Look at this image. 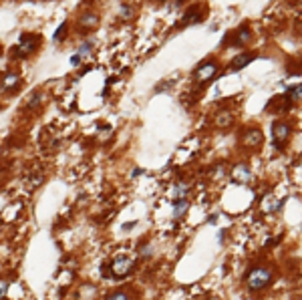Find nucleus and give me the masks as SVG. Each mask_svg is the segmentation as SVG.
Returning a JSON list of instances; mask_svg holds the SVG:
<instances>
[{
    "label": "nucleus",
    "mask_w": 302,
    "mask_h": 300,
    "mask_svg": "<svg viewBox=\"0 0 302 300\" xmlns=\"http://www.w3.org/2000/svg\"><path fill=\"white\" fill-rule=\"evenodd\" d=\"M188 210H190V202H188V199H177V202H173V208H172V218L175 222L181 220L183 215L188 214Z\"/></svg>",
    "instance_id": "11"
},
{
    "label": "nucleus",
    "mask_w": 302,
    "mask_h": 300,
    "mask_svg": "<svg viewBox=\"0 0 302 300\" xmlns=\"http://www.w3.org/2000/svg\"><path fill=\"white\" fill-rule=\"evenodd\" d=\"M252 61H254V55L252 53H240L236 59L232 61V71H242L246 64H250Z\"/></svg>",
    "instance_id": "12"
},
{
    "label": "nucleus",
    "mask_w": 302,
    "mask_h": 300,
    "mask_svg": "<svg viewBox=\"0 0 302 300\" xmlns=\"http://www.w3.org/2000/svg\"><path fill=\"white\" fill-rule=\"evenodd\" d=\"M264 143V133L258 127H248L242 133V145L248 149H258Z\"/></svg>",
    "instance_id": "5"
},
{
    "label": "nucleus",
    "mask_w": 302,
    "mask_h": 300,
    "mask_svg": "<svg viewBox=\"0 0 302 300\" xmlns=\"http://www.w3.org/2000/svg\"><path fill=\"white\" fill-rule=\"evenodd\" d=\"M133 14V8L129 4H121V19H131Z\"/></svg>",
    "instance_id": "24"
},
{
    "label": "nucleus",
    "mask_w": 302,
    "mask_h": 300,
    "mask_svg": "<svg viewBox=\"0 0 302 300\" xmlns=\"http://www.w3.org/2000/svg\"><path fill=\"white\" fill-rule=\"evenodd\" d=\"M91 51H93V41H87V43H83L81 46H79V57L81 59H85V57H89L91 55Z\"/></svg>",
    "instance_id": "18"
},
{
    "label": "nucleus",
    "mask_w": 302,
    "mask_h": 300,
    "mask_svg": "<svg viewBox=\"0 0 302 300\" xmlns=\"http://www.w3.org/2000/svg\"><path fill=\"white\" fill-rule=\"evenodd\" d=\"M230 37H234V41H232L234 46H242V44H248L252 41V30H250V26L244 24L242 28L230 32Z\"/></svg>",
    "instance_id": "8"
},
{
    "label": "nucleus",
    "mask_w": 302,
    "mask_h": 300,
    "mask_svg": "<svg viewBox=\"0 0 302 300\" xmlns=\"http://www.w3.org/2000/svg\"><path fill=\"white\" fill-rule=\"evenodd\" d=\"M107 300H129V294H127V292H123V290H117V292L109 294V298H107Z\"/></svg>",
    "instance_id": "21"
},
{
    "label": "nucleus",
    "mask_w": 302,
    "mask_h": 300,
    "mask_svg": "<svg viewBox=\"0 0 302 300\" xmlns=\"http://www.w3.org/2000/svg\"><path fill=\"white\" fill-rule=\"evenodd\" d=\"M43 99H44V97H43V93H41V91H35V93H32V99L28 101V105H26V107H28V109H35V107H39Z\"/></svg>",
    "instance_id": "19"
},
{
    "label": "nucleus",
    "mask_w": 302,
    "mask_h": 300,
    "mask_svg": "<svg viewBox=\"0 0 302 300\" xmlns=\"http://www.w3.org/2000/svg\"><path fill=\"white\" fill-rule=\"evenodd\" d=\"M133 226H135V222H127V224H125V226H123V228H125V230H131V228H133Z\"/></svg>",
    "instance_id": "28"
},
{
    "label": "nucleus",
    "mask_w": 302,
    "mask_h": 300,
    "mask_svg": "<svg viewBox=\"0 0 302 300\" xmlns=\"http://www.w3.org/2000/svg\"><path fill=\"white\" fill-rule=\"evenodd\" d=\"M272 280H274V270L266 264H258L246 274V286L250 292H262L272 284Z\"/></svg>",
    "instance_id": "1"
},
{
    "label": "nucleus",
    "mask_w": 302,
    "mask_h": 300,
    "mask_svg": "<svg viewBox=\"0 0 302 300\" xmlns=\"http://www.w3.org/2000/svg\"><path fill=\"white\" fill-rule=\"evenodd\" d=\"M79 22L85 26V28H93V26H97V22H99V16L93 14V12H85V14L79 16Z\"/></svg>",
    "instance_id": "14"
},
{
    "label": "nucleus",
    "mask_w": 302,
    "mask_h": 300,
    "mask_svg": "<svg viewBox=\"0 0 302 300\" xmlns=\"http://www.w3.org/2000/svg\"><path fill=\"white\" fill-rule=\"evenodd\" d=\"M14 87H19V75L16 73H6V75L0 77V89L10 91Z\"/></svg>",
    "instance_id": "13"
},
{
    "label": "nucleus",
    "mask_w": 302,
    "mask_h": 300,
    "mask_svg": "<svg viewBox=\"0 0 302 300\" xmlns=\"http://www.w3.org/2000/svg\"><path fill=\"white\" fill-rule=\"evenodd\" d=\"M224 175H226V168H224V163H217V165H214V170H212V179L220 181V179H224Z\"/></svg>",
    "instance_id": "16"
},
{
    "label": "nucleus",
    "mask_w": 302,
    "mask_h": 300,
    "mask_svg": "<svg viewBox=\"0 0 302 300\" xmlns=\"http://www.w3.org/2000/svg\"><path fill=\"white\" fill-rule=\"evenodd\" d=\"M81 61H83V59H81L79 55H73V57H71V64H73V66H79V64H81Z\"/></svg>",
    "instance_id": "26"
},
{
    "label": "nucleus",
    "mask_w": 302,
    "mask_h": 300,
    "mask_svg": "<svg viewBox=\"0 0 302 300\" xmlns=\"http://www.w3.org/2000/svg\"><path fill=\"white\" fill-rule=\"evenodd\" d=\"M139 254H141V258H149L151 254H153V248H151L149 244H143V246L139 248Z\"/></svg>",
    "instance_id": "22"
},
{
    "label": "nucleus",
    "mask_w": 302,
    "mask_h": 300,
    "mask_svg": "<svg viewBox=\"0 0 302 300\" xmlns=\"http://www.w3.org/2000/svg\"><path fill=\"white\" fill-rule=\"evenodd\" d=\"M206 222H208L210 226H214V224L217 222V214H210V215H208V218H206Z\"/></svg>",
    "instance_id": "25"
},
{
    "label": "nucleus",
    "mask_w": 302,
    "mask_h": 300,
    "mask_svg": "<svg viewBox=\"0 0 302 300\" xmlns=\"http://www.w3.org/2000/svg\"><path fill=\"white\" fill-rule=\"evenodd\" d=\"M252 179H254V175H252V170L248 168L246 163L234 165V170H232V181L240 183V186H248Z\"/></svg>",
    "instance_id": "7"
},
{
    "label": "nucleus",
    "mask_w": 302,
    "mask_h": 300,
    "mask_svg": "<svg viewBox=\"0 0 302 300\" xmlns=\"http://www.w3.org/2000/svg\"><path fill=\"white\" fill-rule=\"evenodd\" d=\"M216 123L220 125V127H230V125H232V113H230V111H217Z\"/></svg>",
    "instance_id": "15"
},
{
    "label": "nucleus",
    "mask_w": 302,
    "mask_h": 300,
    "mask_svg": "<svg viewBox=\"0 0 302 300\" xmlns=\"http://www.w3.org/2000/svg\"><path fill=\"white\" fill-rule=\"evenodd\" d=\"M204 21V14H201V8L199 6H192L186 14H183V21H181V24H197V22H201Z\"/></svg>",
    "instance_id": "10"
},
{
    "label": "nucleus",
    "mask_w": 302,
    "mask_h": 300,
    "mask_svg": "<svg viewBox=\"0 0 302 300\" xmlns=\"http://www.w3.org/2000/svg\"><path fill=\"white\" fill-rule=\"evenodd\" d=\"M133 268H135V258H131L127 254H119L111 260V274L117 276V278L129 276Z\"/></svg>",
    "instance_id": "2"
},
{
    "label": "nucleus",
    "mask_w": 302,
    "mask_h": 300,
    "mask_svg": "<svg viewBox=\"0 0 302 300\" xmlns=\"http://www.w3.org/2000/svg\"><path fill=\"white\" fill-rule=\"evenodd\" d=\"M288 99H290V101H300V99H302V83L288 89Z\"/></svg>",
    "instance_id": "17"
},
{
    "label": "nucleus",
    "mask_w": 302,
    "mask_h": 300,
    "mask_svg": "<svg viewBox=\"0 0 302 300\" xmlns=\"http://www.w3.org/2000/svg\"><path fill=\"white\" fill-rule=\"evenodd\" d=\"M188 193H190V186L186 181H175L172 190H170V195L173 197V202H177V199H188Z\"/></svg>",
    "instance_id": "9"
},
{
    "label": "nucleus",
    "mask_w": 302,
    "mask_h": 300,
    "mask_svg": "<svg viewBox=\"0 0 302 300\" xmlns=\"http://www.w3.org/2000/svg\"><path fill=\"white\" fill-rule=\"evenodd\" d=\"M224 238H226V230H222L220 234H217V242H220V244H224Z\"/></svg>",
    "instance_id": "27"
},
{
    "label": "nucleus",
    "mask_w": 302,
    "mask_h": 300,
    "mask_svg": "<svg viewBox=\"0 0 302 300\" xmlns=\"http://www.w3.org/2000/svg\"><path fill=\"white\" fill-rule=\"evenodd\" d=\"M37 44H39V39H37V37H32V35H22V37H21V43L16 44L14 55H16V57H26V55H30L32 51H35Z\"/></svg>",
    "instance_id": "6"
},
{
    "label": "nucleus",
    "mask_w": 302,
    "mask_h": 300,
    "mask_svg": "<svg viewBox=\"0 0 302 300\" xmlns=\"http://www.w3.org/2000/svg\"><path fill=\"white\" fill-rule=\"evenodd\" d=\"M217 63L216 61H204V63H199L197 64V69L194 71V79L199 83V85H204V83L212 81L216 75H217Z\"/></svg>",
    "instance_id": "4"
},
{
    "label": "nucleus",
    "mask_w": 302,
    "mask_h": 300,
    "mask_svg": "<svg viewBox=\"0 0 302 300\" xmlns=\"http://www.w3.org/2000/svg\"><path fill=\"white\" fill-rule=\"evenodd\" d=\"M66 28H69V22H66V21H65V22H63V24H61V26L57 28V32H55V37H53V41H55V43H59V41H61V39L65 37V32H66Z\"/></svg>",
    "instance_id": "20"
},
{
    "label": "nucleus",
    "mask_w": 302,
    "mask_h": 300,
    "mask_svg": "<svg viewBox=\"0 0 302 300\" xmlns=\"http://www.w3.org/2000/svg\"><path fill=\"white\" fill-rule=\"evenodd\" d=\"M290 135H292V125L290 123H286V121H274V125H272V141H274V145L278 149H282L284 145L288 143Z\"/></svg>",
    "instance_id": "3"
},
{
    "label": "nucleus",
    "mask_w": 302,
    "mask_h": 300,
    "mask_svg": "<svg viewBox=\"0 0 302 300\" xmlns=\"http://www.w3.org/2000/svg\"><path fill=\"white\" fill-rule=\"evenodd\" d=\"M6 292H8V280L0 278V300H2V298L6 296Z\"/></svg>",
    "instance_id": "23"
}]
</instances>
